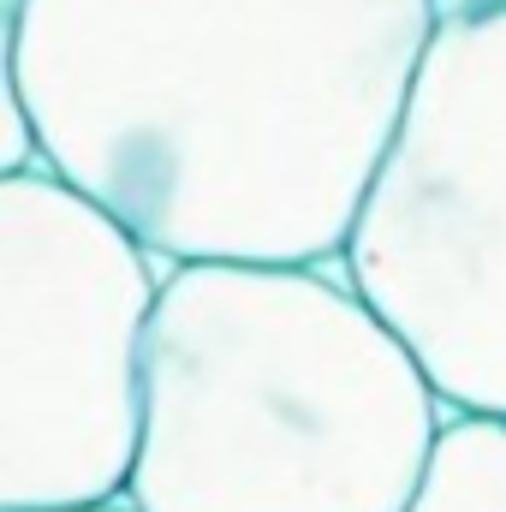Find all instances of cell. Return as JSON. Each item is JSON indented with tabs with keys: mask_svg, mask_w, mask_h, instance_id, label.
<instances>
[{
	"mask_svg": "<svg viewBox=\"0 0 506 512\" xmlns=\"http://www.w3.org/2000/svg\"><path fill=\"white\" fill-rule=\"evenodd\" d=\"M435 0H18L30 155L155 268L334 262Z\"/></svg>",
	"mask_w": 506,
	"mask_h": 512,
	"instance_id": "cell-1",
	"label": "cell"
},
{
	"mask_svg": "<svg viewBox=\"0 0 506 512\" xmlns=\"http://www.w3.org/2000/svg\"><path fill=\"white\" fill-rule=\"evenodd\" d=\"M334 262L161 268L131 512H405L447 405Z\"/></svg>",
	"mask_w": 506,
	"mask_h": 512,
	"instance_id": "cell-2",
	"label": "cell"
},
{
	"mask_svg": "<svg viewBox=\"0 0 506 512\" xmlns=\"http://www.w3.org/2000/svg\"><path fill=\"white\" fill-rule=\"evenodd\" d=\"M340 274L447 411L506 417V6H441Z\"/></svg>",
	"mask_w": 506,
	"mask_h": 512,
	"instance_id": "cell-3",
	"label": "cell"
},
{
	"mask_svg": "<svg viewBox=\"0 0 506 512\" xmlns=\"http://www.w3.org/2000/svg\"><path fill=\"white\" fill-rule=\"evenodd\" d=\"M161 268L54 173H0V512L114 501Z\"/></svg>",
	"mask_w": 506,
	"mask_h": 512,
	"instance_id": "cell-4",
	"label": "cell"
},
{
	"mask_svg": "<svg viewBox=\"0 0 506 512\" xmlns=\"http://www.w3.org/2000/svg\"><path fill=\"white\" fill-rule=\"evenodd\" d=\"M405 512H506V417L441 411Z\"/></svg>",
	"mask_w": 506,
	"mask_h": 512,
	"instance_id": "cell-5",
	"label": "cell"
},
{
	"mask_svg": "<svg viewBox=\"0 0 506 512\" xmlns=\"http://www.w3.org/2000/svg\"><path fill=\"white\" fill-rule=\"evenodd\" d=\"M12 18H18V0H0V173L36 167L24 108H18V78H12Z\"/></svg>",
	"mask_w": 506,
	"mask_h": 512,
	"instance_id": "cell-6",
	"label": "cell"
},
{
	"mask_svg": "<svg viewBox=\"0 0 506 512\" xmlns=\"http://www.w3.org/2000/svg\"><path fill=\"white\" fill-rule=\"evenodd\" d=\"M54 512H131V507L114 495V501H90V507H54Z\"/></svg>",
	"mask_w": 506,
	"mask_h": 512,
	"instance_id": "cell-7",
	"label": "cell"
},
{
	"mask_svg": "<svg viewBox=\"0 0 506 512\" xmlns=\"http://www.w3.org/2000/svg\"><path fill=\"white\" fill-rule=\"evenodd\" d=\"M435 6H506V0H435Z\"/></svg>",
	"mask_w": 506,
	"mask_h": 512,
	"instance_id": "cell-8",
	"label": "cell"
}]
</instances>
